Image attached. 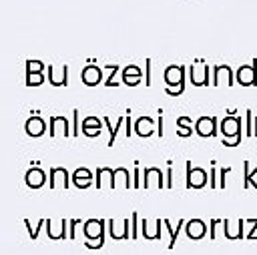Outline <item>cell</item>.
I'll return each mask as SVG.
<instances>
[{"instance_id":"cell-1","label":"cell","mask_w":257,"mask_h":255,"mask_svg":"<svg viewBox=\"0 0 257 255\" xmlns=\"http://www.w3.org/2000/svg\"><path fill=\"white\" fill-rule=\"evenodd\" d=\"M219 131L223 135V145L225 147H237L241 143V116L227 114L221 120Z\"/></svg>"},{"instance_id":"cell-2","label":"cell","mask_w":257,"mask_h":255,"mask_svg":"<svg viewBox=\"0 0 257 255\" xmlns=\"http://www.w3.org/2000/svg\"><path fill=\"white\" fill-rule=\"evenodd\" d=\"M185 74H187L185 66H177V64L167 66L165 72H163L165 86H169V88H185Z\"/></svg>"},{"instance_id":"cell-3","label":"cell","mask_w":257,"mask_h":255,"mask_svg":"<svg viewBox=\"0 0 257 255\" xmlns=\"http://www.w3.org/2000/svg\"><path fill=\"white\" fill-rule=\"evenodd\" d=\"M106 225V221H102V219H88V221H84V225H82V233H84V239H88V241H102L104 243V227Z\"/></svg>"},{"instance_id":"cell-4","label":"cell","mask_w":257,"mask_h":255,"mask_svg":"<svg viewBox=\"0 0 257 255\" xmlns=\"http://www.w3.org/2000/svg\"><path fill=\"white\" fill-rule=\"evenodd\" d=\"M235 80L241 86H253L257 84V58L251 64H243L235 72Z\"/></svg>"},{"instance_id":"cell-5","label":"cell","mask_w":257,"mask_h":255,"mask_svg":"<svg viewBox=\"0 0 257 255\" xmlns=\"http://www.w3.org/2000/svg\"><path fill=\"white\" fill-rule=\"evenodd\" d=\"M207 183H209V175L199 167L193 169L191 161H187V189H203Z\"/></svg>"},{"instance_id":"cell-6","label":"cell","mask_w":257,"mask_h":255,"mask_svg":"<svg viewBox=\"0 0 257 255\" xmlns=\"http://www.w3.org/2000/svg\"><path fill=\"white\" fill-rule=\"evenodd\" d=\"M189 68V80L195 84V86H207L211 84L209 82V74H211V68L203 62H197V64H191L187 66Z\"/></svg>"},{"instance_id":"cell-7","label":"cell","mask_w":257,"mask_h":255,"mask_svg":"<svg viewBox=\"0 0 257 255\" xmlns=\"http://www.w3.org/2000/svg\"><path fill=\"white\" fill-rule=\"evenodd\" d=\"M195 133L203 139H209V137H217L219 133V126H217V118L215 116H199L195 120Z\"/></svg>"},{"instance_id":"cell-8","label":"cell","mask_w":257,"mask_h":255,"mask_svg":"<svg viewBox=\"0 0 257 255\" xmlns=\"http://www.w3.org/2000/svg\"><path fill=\"white\" fill-rule=\"evenodd\" d=\"M72 126H70V122H68V118L66 116H62V114H54V116H50V137H70L72 135V131H70Z\"/></svg>"},{"instance_id":"cell-9","label":"cell","mask_w":257,"mask_h":255,"mask_svg":"<svg viewBox=\"0 0 257 255\" xmlns=\"http://www.w3.org/2000/svg\"><path fill=\"white\" fill-rule=\"evenodd\" d=\"M72 175L64 167H52L50 169V189H68Z\"/></svg>"},{"instance_id":"cell-10","label":"cell","mask_w":257,"mask_h":255,"mask_svg":"<svg viewBox=\"0 0 257 255\" xmlns=\"http://www.w3.org/2000/svg\"><path fill=\"white\" fill-rule=\"evenodd\" d=\"M143 187H145V189H151V187L163 189V187H165V183H163V171L157 169V167L145 169V171H143Z\"/></svg>"},{"instance_id":"cell-11","label":"cell","mask_w":257,"mask_h":255,"mask_svg":"<svg viewBox=\"0 0 257 255\" xmlns=\"http://www.w3.org/2000/svg\"><path fill=\"white\" fill-rule=\"evenodd\" d=\"M80 80L82 84L86 86H96L102 82V68L100 66H94V64H86L80 72Z\"/></svg>"},{"instance_id":"cell-12","label":"cell","mask_w":257,"mask_h":255,"mask_svg":"<svg viewBox=\"0 0 257 255\" xmlns=\"http://www.w3.org/2000/svg\"><path fill=\"white\" fill-rule=\"evenodd\" d=\"M46 76L52 86L68 84V66H46Z\"/></svg>"},{"instance_id":"cell-13","label":"cell","mask_w":257,"mask_h":255,"mask_svg":"<svg viewBox=\"0 0 257 255\" xmlns=\"http://www.w3.org/2000/svg\"><path fill=\"white\" fill-rule=\"evenodd\" d=\"M227 84V86H231L233 84V70H231V66H227V64H217V66H213V86H219V84Z\"/></svg>"},{"instance_id":"cell-14","label":"cell","mask_w":257,"mask_h":255,"mask_svg":"<svg viewBox=\"0 0 257 255\" xmlns=\"http://www.w3.org/2000/svg\"><path fill=\"white\" fill-rule=\"evenodd\" d=\"M46 235L54 241L66 239V219H60V221L46 219Z\"/></svg>"},{"instance_id":"cell-15","label":"cell","mask_w":257,"mask_h":255,"mask_svg":"<svg viewBox=\"0 0 257 255\" xmlns=\"http://www.w3.org/2000/svg\"><path fill=\"white\" fill-rule=\"evenodd\" d=\"M94 185H96V189H114V171L108 167H100L96 171Z\"/></svg>"},{"instance_id":"cell-16","label":"cell","mask_w":257,"mask_h":255,"mask_svg":"<svg viewBox=\"0 0 257 255\" xmlns=\"http://www.w3.org/2000/svg\"><path fill=\"white\" fill-rule=\"evenodd\" d=\"M24 131H26V135H28V137H42V135L46 133V122L42 120V116L32 114V116L26 120Z\"/></svg>"},{"instance_id":"cell-17","label":"cell","mask_w":257,"mask_h":255,"mask_svg":"<svg viewBox=\"0 0 257 255\" xmlns=\"http://www.w3.org/2000/svg\"><path fill=\"white\" fill-rule=\"evenodd\" d=\"M26 185L30 187V189H40L44 183H46V173L40 169V167H30L28 171H26Z\"/></svg>"},{"instance_id":"cell-18","label":"cell","mask_w":257,"mask_h":255,"mask_svg":"<svg viewBox=\"0 0 257 255\" xmlns=\"http://www.w3.org/2000/svg\"><path fill=\"white\" fill-rule=\"evenodd\" d=\"M185 231H187L189 239H193V241H199V239H203V237L207 235V225H205L201 219H191V221H187V227H185Z\"/></svg>"},{"instance_id":"cell-19","label":"cell","mask_w":257,"mask_h":255,"mask_svg":"<svg viewBox=\"0 0 257 255\" xmlns=\"http://www.w3.org/2000/svg\"><path fill=\"white\" fill-rule=\"evenodd\" d=\"M133 131L139 135V137H151L155 133V120L151 116H139L135 120V126Z\"/></svg>"},{"instance_id":"cell-20","label":"cell","mask_w":257,"mask_h":255,"mask_svg":"<svg viewBox=\"0 0 257 255\" xmlns=\"http://www.w3.org/2000/svg\"><path fill=\"white\" fill-rule=\"evenodd\" d=\"M72 185L78 189H88L92 185V173L86 167H80L72 173Z\"/></svg>"},{"instance_id":"cell-21","label":"cell","mask_w":257,"mask_h":255,"mask_svg":"<svg viewBox=\"0 0 257 255\" xmlns=\"http://www.w3.org/2000/svg\"><path fill=\"white\" fill-rule=\"evenodd\" d=\"M141 80H143V72H141L139 66L128 64V66L122 70V82H124L126 86H137Z\"/></svg>"},{"instance_id":"cell-22","label":"cell","mask_w":257,"mask_h":255,"mask_svg":"<svg viewBox=\"0 0 257 255\" xmlns=\"http://www.w3.org/2000/svg\"><path fill=\"white\" fill-rule=\"evenodd\" d=\"M106 223H108V233H110V237H112V239H116V241L128 239V225H131V221H128V219H124V221H122V227H120V229L114 225V221H112V219H110V221H106Z\"/></svg>"},{"instance_id":"cell-23","label":"cell","mask_w":257,"mask_h":255,"mask_svg":"<svg viewBox=\"0 0 257 255\" xmlns=\"http://www.w3.org/2000/svg\"><path fill=\"white\" fill-rule=\"evenodd\" d=\"M102 120H104V126H106V131H108V147H112V143H114V139H116V135H118V131H120V126H122V122L126 120V114H122V116H118V120H116V124L112 126L110 124V118L108 116H102Z\"/></svg>"},{"instance_id":"cell-24","label":"cell","mask_w":257,"mask_h":255,"mask_svg":"<svg viewBox=\"0 0 257 255\" xmlns=\"http://www.w3.org/2000/svg\"><path fill=\"white\" fill-rule=\"evenodd\" d=\"M131 175H128V171L124 169V167H118V169H114V189L116 187H124V189H131V179H128Z\"/></svg>"},{"instance_id":"cell-25","label":"cell","mask_w":257,"mask_h":255,"mask_svg":"<svg viewBox=\"0 0 257 255\" xmlns=\"http://www.w3.org/2000/svg\"><path fill=\"white\" fill-rule=\"evenodd\" d=\"M243 173H245V181H243V189H249V187H253V189H257V183L253 181V177L257 175V169H251V165H249V161H243Z\"/></svg>"},{"instance_id":"cell-26","label":"cell","mask_w":257,"mask_h":255,"mask_svg":"<svg viewBox=\"0 0 257 255\" xmlns=\"http://www.w3.org/2000/svg\"><path fill=\"white\" fill-rule=\"evenodd\" d=\"M163 223H165V227H167V229L171 231V241H169V249H173V247H175V243H177V237H179V233H181V227H183V223H185V221H181V219H179V225H177V227H171L169 219H165Z\"/></svg>"},{"instance_id":"cell-27","label":"cell","mask_w":257,"mask_h":255,"mask_svg":"<svg viewBox=\"0 0 257 255\" xmlns=\"http://www.w3.org/2000/svg\"><path fill=\"white\" fill-rule=\"evenodd\" d=\"M42 82H44L42 72H26V84L28 86H40Z\"/></svg>"},{"instance_id":"cell-28","label":"cell","mask_w":257,"mask_h":255,"mask_svg":"<svg viewBox=\"0 0 257 255\" xmlns=\"http://www.w3.org/2000/svg\"><path fill=\"white\" fill-rule=\"evenodd\" d=\"M253 126H255V116H253V112L247 108V110H245V135H247V137H253Z\"/></svg>"},{"instance_id":"cell-29","label":"cell","mask_w":257,"mask_h":255,"mask_svg":"<svg viewBox=\"0 0 257 255\" xmlns=\"http://www.w3.org/2000/svg\"><path fill=\"white\" fill-rule=\"evenodd\" d=\"M104 68H106V70H110V74H108V78H106V82H104V84H106V86H116L118 82H116L114 78H116V72H118V64H106Z\"/></svg>"},{"instance_id":"cell-30","label":"cell","mask_w":257,"mask_h":255,"mask_svg":"<svg viewBox=\"0 0 257 255\" xmlns=\"http://www.w3.org/2000/svg\"><path fill=\"white\" fill-rule=\"evenodd\" d=\"M46 66L40 60H26V72H42Z\"/></svg>"},{"instance_id":"cell-31","label":"cell","mask_w":257,"mask_h":255,"mask_svg":"<svg viewBox=\"0 0 257 255\" xmlns=\"http://www.w3.org/2000/svg\"><path fill=\"white\" fill-rule=\"evenodd\" d=\"M82 126H104V120L90 114V116H84L82 118Z\"/></svg>"},{"instance_id":"cell-32","label":"cell","mask_w":257,"mask_h":255,"mask_svg":"<svg viewBox=\"0 0 257 255\" xmlns=\"http://www.w3.org/2000/svg\"><path fill=\"white\" fill-rule=\"evenodd\" d=\"M177 135H179V137H183V139L191 137V135H193V129H191V124H183V122H177Z\"/></svg>"},{"instance_id":"cell-33","label":"cell","mask_w":257,"mask_h":255,"mask_svg":"<svg viewBox=\"0 0 257 255\" xmlns=\"http://www.w3.org/2000/svg\"><path fill=\"white\" fill-rule=\"evenodd\" d=\"M131 237L139 239V217H137V213L131 215Z\"/></svg>"},{"instance_id":"cell-34","label":"cell","mask_w":257,"mask_h":255,"mask_svg":"<svg viewBox=\"0 0 257 255\" xmlns=\"http://www.w3.org/2000/svg\"><path fill=\"white\" fill-rule=\"evenodd\" d=\"M100 133H102V126H82V135H86V137H90V139L98 137Z\"/></svg>"},{"instance_id":"cell-35","label":"cell","mask_w":257,"mask_h":255,"mask_svg":"<svg viewBox=\"0 0 257 255\" xmlns=\"http://www.w3.org/2000/svg\"><path fill=\"white\" fill-rule=\"evenodd\" d=\"M229 173H231L229 167H225V169L219 171V189H225V187H227V175H229Z\"/></svg>"},{"instance_id":"cell-36","label":"cell","mask_w":257,"mask_h":255,"mask_svg":"<svg viewBox=\"0 0 257 255\" xmlns=\"http://www.w3.org/2000/svg\"><path fill=\"white\" fill-rule=\"evenodd\" d=\"M70 223V227H68V239H76V229H78V225L82 223L80 219H72V221H68Z\"/></svg>"},{"instance_id":"cell-37","label":"cell","mask_w":257,"mask_h":255,"mask_svg":"<svg viewBox=\"0 0 257 255\" xmlns=\"http://www.w3.org/2000/svg\"><path fill=\"white\" fill-rule=\"evenodd\" d=\"M78 114H80V112H78V110L74 108V110H72V137H76V135L80 133V124H78Z\"/></svg>"},{"instance_id":"cell-38","label":"cell","mask_w":257,"mask_h":255,"mask_svg":"<svg viewBox=\"0 0 257 255\" xmlns=\"http://www.w3.org/2000/svg\"><path fill=\"white\" fill-rule=\"evenodd\" d=\"M167 179H165V187L167 189H171L173 187V165H171V161H169V167H167V175H165Z\"/></svg>"},{"instance_id":"cell-39","label":"cell","mask_w":257,"mask_h":255,"mask_svg":"<svg viewBox=\"0 0 257 255\" xmlns=\"http://www.w3.org/2000/svg\"><path fill=\"white\" fill-rule=\"evenodd\" d=\"M139 177H141V169H139V165H137V167H135V179H133V187H135V189L143 187V181H141Z\"/></svg>"},{"instance_id":"cell-40","label":"cell","mask_w":257,"mask_h":255,"mask_svg":"<svg viewBox=\"0 0 257 255\" xmlns=\"http://www.w3.org/2000/svg\"><path fill=\"white\" fill-rule=\"evenodd\" d=\"M165 92H167L169 96H179V94H183V92H185V88H169V86H167V88H165Z\"/></svg>"},{"instance_id":"cell-41","label":"cell","mask_w":257,"mask_h":255,"mask_svg":"<svg viewBox=\"0 0 257 255\" xmlns=\"http://www.w3.org/2000/svg\"><path fill=\"white\" fill-rule=\"evenodd\" d=\"M157 135L163 139V108H159V129H157Z\"/></svg>"},{"instance_id":"cell-42","label":"cell","mask_w":257,"mask_h":255,"mask_svg":"<svg viewBox=\"0 0 257 255\" xmlns=\"http://www.w3.org/2000/svg\"><path fill=\"white\" fill-rule=\"evenodd\" d=\"M153 84V78H151V58H147V86Z\"/></svg>"},{"instance_id":"cell-43","label":"cell","mask_w":257,"mask_h":255,"mask_svg":"<svg viewBox=\"0 0 257 255\" xmlns=\"http://www.w3.org/2000/svg\"><path fill=\"white\" fill-rule=\"evenodd\" d=\"M126 137L131 139V110H126Z\"/></svg>"}]
</instances>
